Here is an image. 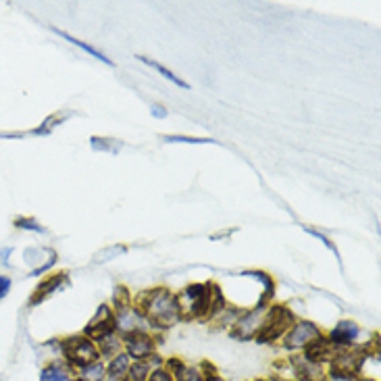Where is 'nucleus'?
Instances as JSON below:
<instances>
[{
	"instance_id": "obj_1",
	"label": "nucleus",
	"mask_w": 381,
	"mask_h": 381,
	"mask_svg": "<svg viewBox=\"0 0 381 381\" xmlns=\"http://www.w3.org/2000/svg\"><path fill=\"white\" fill-rule=\"evenodd\" d=\"M142 315L146 317V321H150L153 325H163V327H169L177 321V302H175V296L169 294L167 290H153L148 292L142 300Z\"/></svg>"
},
{
	"instance_id": "obj_2",
	"label": "nucleus",
	"mask_w": 381,
	"mask_h": 381,
	"mask_svg": "<svg viewBox=\"0 0 381 381\" xmlns=\"http://www.w3.org/2000/svg\"><path fill=\"white\" fill-rule=\"evenodd\" d=\"M177 315L184 319L202 317L211 311V288L208 286H190L175 296Z\"/></svg>"
},
{
	"instance_id": "obj_3",
	"label": "nucleus",
	"mask_w": 381,
	"mask_h": 381,
	"mask_svg": "<svg viewBox=\"0 0 381 381\" xmlns=\"http://www.w3.org/2000/svg\"><path fill=\"white\" fill-rule=\"evenodd\" d=\"M61 352L67 360V364L75 371L79 367H86L90 362L100 360V352L96 342L88 340L86 335L81 338H67L61 342Z\"/></svg>"
},
{
	"instance_id": "obj_4",
	"label": "nucleus",
	"mask_w": 381,
	"mask_h": 381,
	"mask_svg": "<svg viewBox=\"0 0 381 381\" xmlns=\"http://www.w3.org/2000/svg\"><path fill=\"white\" fill-rule=\"evenodd\" d=\"M292 321H294V315L284 309V306H275L271 311H267V317L263 321V327L259 329V333L254 335L257 342H273V340H280L286 335V331L292 327Z\"/></svg>"
},
{
	"instance_id": "obj_5",
	"label": "nucleus",
	"mask_w": 381,
	"mask_h": 381,
	"mask_svg": "<svg viewBox=\"0 0 381 381\" xmlns=\"http://www.w3.org/2000/svg\"><path fill=\"white\" fill-rule=\"evenodd\" d=\"M123 346H125L123 352L132 360H148L150 356H155V350H157L155 338L146 331H134L123 335Z\"/></svg>"
},
{
	"instance_id": "obj_6",
	"label": "nucleus",
	"mask_w": 381,
	"mask_h": 381,
	"mask_svg": "<svg viewBox=\"0 0 381 381\" xmlns=\"http://www.w3.org/2000/svg\"><path fill=\"white\" fill-rule=\"evenodd\" d=\"M321 335V329L311 323V321H298L294 323L286 335H284V348L286 350H302L306 348L313 340H317Z\"/></svg>"
},
{
	"instance_id": "obj_7",
	"label": "nucleus",
	"mask_w": 381,
	"mask_h": 381,
	"mask_svg": "<svg viewBox=\"0 0 381 381\" xmlns=\"http://www.w3.org/2000/svg\"><path fill=\"white\" fill-rule=\"evenodd\" d=\"M267 317V306L259 304L254 311L242 315L235 323H233V329H231V338L235 340H250L259 333V329L263 327V321Z\"/></svg>"
},
{
	"instance_id": "obj_8",
	"label": "nucleus",
	"mask_w": 381,
	"mask_h": 381,
	"mask_svg": "<svg viewBox=\"0 0 381 381\" xmlns=\"http://www.w3.org/2000/svg\"><path fill=\"white\" fill-rule=\"evenodd\" d=\"M115 333V317L110 315V309L106 304H102L96 313V317L90 321V325L86 327V338L92 342H100L108 335Z\"/></svg>"
},
{
	"instance_id": "obj_9",
	"label": "nucleus",
	"mask_w": 381,
	"mask_h": 381,
	"mask_svg": "<svg viewBox=\"0 0 381 381\" xmlns=\"http://www.w3.org/2000/svg\"><path fill=\"white\" fill-rule=\"evenodd\" d=\"M360 329L356 323L352 321H340L335 329H331V333L327 335V342L331 346H335L338 350H346L348 346H352L358 338Z\"/></svg>"
},
{
	"instance_id": "obj_10",
	"label": "nucleus",
	"mask_w": 381,
	"mask_h": 381,
	"mask_svg": "<svg viewBox=\"0 0 381 381\" xmlns=\"http://www.w3.org/2000/svg\"><path fill=\"white\" fill-rule=\"evenodd\" d=\"M165 369L171 373L173 381H204V375H202L200 369L190 367L179 358H169L165 362Z\"/></svg>"
},
{
	"instance_id": "obj_11",
	"label": "nucleus",
	"mask_w": 381,
	"mask_h": 381,
	"mask_svg": "<svg viewBox=\"0 0 381 381\" xmlns=\"http://www.w3.org/2000/svg\"><path fill=\"white\" fill-rule=\"evenodd\" d=\"M130 364H132V358L121 350L106 364V381H125L127 371H130Z\"/></svg>"
},
{
	"instance_id": "obj_12",
	"label": "nucleus",
	"mask_w": 381,
	"mask_h": 381,
	"mask_svg": "<svg viewBox=\"0 0 381 381\" xmlns=\"http://www.w3.org/2000/svg\"><path fill=\"white\" fill-rule=\"evenodd\" d=\"M40 381H75V377H73V369L69 364H65L61 360H52L42 369Z\"/></svg>"
},
{
	"instance_id": "obj_13",
	"label": "nucleus",
	"mask_w": 381,
	"mask_h": 381,
	"mask_svg": "<svg viewBox=\"0 0 381 381\" xmlns=\"http://www.w3.org/2000/svg\"><path fill=\"white\" fill-rule=\"evenodd\" d=\"M73 377H75V381H106V364L100 358L96 362H90L86 367L75 369Z\"/></svg>"
},
{
	"instance_id": "obj_14",
	"label": "nucleus",
	"mask_w": 381,
	"mask_h": 381,
	"mask_svg": "<svg viewBox=\"0 0 381 381\" xmlns=\"http://www.w3.org/2000/svg\"><path fill=\"white\" fill-rule=\"evenodd\" d=\"M63 284H67V277L65 275H55V277H50V280H46V282H42L38 288H36V294L32 296V304H38L40 300H44V298H48L52 292H57Z\"/></svg>"
},
{
	"instance_id": "obj_15",
	"label": "nucleus",
	"mask_w": 381,
	"mask_h": 381,
	"mask_svg": "<svg viewBox=\"0 0 381 381\" xmlns=\"http://www.w3.org/2000/svg\"><path fill=\"white\" fill-rule=\"evenodd\" d=\"M52 32H57V34H59L61 38H65V40H67L69 44H75V46H79V48H81L84 52H88L90 57H94V59H98V61L106 63L108 67H113V65H115V63H113V61H110L108 57H104V55H102L100 50H96L94 46H90V44H86V42H81V40H77V38H73V36H69V34L61 32V30H57V28H52Z\"/></svg>"
},
{
	"instance_id": "obj_16",
	"label": "nucleus",
	"mask_w": 381,
	"mask_h": 381,
	"mask_svg": "<svg viewBox=\"0 0 381 381\" xmlns=\"http://www.w3.org/2000/svg\"><path fill=\"white\" fill-rule=\"evenodd\" d=\"M150 373H153V367L148 360H132L125 381H148Z\"/></svg>"
},
{
	"instance_id": "obj_17",
	"label": "nucleus",
	"mask_w": 381,
	"mask_h": 381,
	"mask_svg": "<svg viewBox=\"0 0 381 381\" xmlns=\"http://www.w3.org/2000/svg\"><path fill=\"white\" fill-rule=\"evenodd\" d=\"M138 59H140L142 63H146L148 67H153V69H157V71H159V73H161V75H163L165 79H169L171 84H175V86H179L182 90H188V88H190V86H188V81H184V79H182L179 75H175L173 71H169V69H167L165 65H161L159 61H153V59H148V57H138Z\"/></svg>"
},
{
	"instance_id": "obj_18",
	"label": "nucleus",
	"mask_w": 381,
	"mask_h": 381,
	"mask_svg": "<svg viewBox=\"0 0 381 381\" xmlns=\"http://www.w3.org/2000/svg\"><path fill=\"white\" fill-rule=\"evenodd\" d=\"M98 352H100V358H113V356H117L119 352H121V346H123V340H119V338H115V335H108V338H104V340H100L98 344Z\"/></svg>"
},
{
	"instance_id": "obj_19",
	"label": "nucleus",
	"mask_w": 381,
	"mask_h": 381,
	"mask_svg": "<svg viewBox=\"0 0 381 381\" xmlns=\"http://www.w3.org/2000/svg\"><path fill=\"white\" fill-rule=\"evenodd\" d=\"M92 148L98 150V153H108V155H117L121 150V142H115V140H108V138H92L90 140Z\"/></svg>"
},
{
	"instance_id": "obj_20",
	"label": "nucleus",
	"mask_w": 381,
	"mask_h": 381,
	"mask_svg": "<svg viewBox=\"0 0 381 381\" xmlns=\"http://www.w3.org/2000/svg\"><path fill=\"white\" fill-rule=\"evenodd\" d=\"M123 252H125V246H110V248H106V250H100V252L96 254L94 263L98 265V263L110 261V259H115V254H123Z\"/></svg>"
},
{
	"instance_id": "obj_21",
	"label": "nucleus",
	"mask_w": 381,
	"mask_h": 381,
	"mask_svg": "<svg viewBox=\"0 0 381 381\" xmlns=\"http://www.w3.org/2000/svg\"><path fill=\"white\" fill-rule=\"evenodd\" d=\"M321 381H356V375L342 373V371H335V369H327Z\"/></svg>"
},
{
	"instance_id": "obj_22",
	"label": "nucleus",
	"mask_w": 381,
	"mask_h": 381,
	"mask_svg": "<svg viewBox=\"0 0 381 381\" xmlns=\"http://www.w3.org/2000/svg\"><path fill=\"white\" fill-rule=\"evenodd\" d=\"M15 225L17 227H21V229H30V231H38V233H44L46 229L38 223V221H34V219H26V217H19L17 221H15Z\"/></svg>"
},
{
	"instance_id": "obj_23",
	"label": "nucleus",
	"mask_w": 381,
	"mask_h": 381,
	"mask_svg": "<svg viewBox=\"0 0 381 381\" xmlns=\"http://www.w3.org/2000/svg\"><path fill=\"white\" fill-rule=\"evenodd\" d=\"M165 142H186V144H206L213 140H204V138H188V136H165Z\"/></svg>"
},
{
	"instance_id": "obj_24",
	"label": "nucleus",
	"mask_w": 381,
	"mask_h": 381,
	"mask_svg": "<svg viewBox=\"0 0 381 381\" xmlns=\"http://www.w3.org/2000/svg\"><path fill=\"white\" fill-rule=\"evenodd\" d=\"M148 381H173V377H171V373H169L165 367H159V369H155V371L150 373Z\"/></svg>"
},
{
	"instance_id": "obj_25",
	"label": "nucleus",
	"mask_w": 381,
	"mask_h": 381,
	"mask_svg": "<svg viewBox=\"0 0 381 381\" xmlns=\"http://www.w3.org/2000/svg\"><path fill=\"white\" fill-rule=\"evenodd\" d=\"M9 292H11V280L5 277V275H0V300H3Z\"/></svg>"
},
{
	"instance_id": "obj_26",
	"label": "nucleus",
	"mask_w": 381,
	"mask_h": 381,
	"mask_svg": "<svg viewBox=\"0 0 381 381\" xmlns=\"http://www.w3.org/2000/svg\"><path fill=\"white\" fill-rule=\"evenodd\" d=\"M309 233H313L315 237H319V240H321V242H323V244H325V246H327V248H329V250H331V252L335 254V257H338V250H335V246H333V244H331V242H329V240H327L325 235H321V233H317V231H313V229H311Z\"/></svg>"
},
{
	"instance_id": "obj_27",
	"label": "nucleus",
	"mask_w": 381,
	"mask_h": 381,
	"mask_svg": "<svg viewBox=\"0 0 381 381\" xmlns=\"http://www.w3.org/2000/svg\"><path fill=\"white\" fill-rule=\"evenodd\" d=\"M150 113H153V117H157V119H165V117H167V108H163L161 104H153Z\"/></svg>"
},
{
	"instance_id": "obj_28",
	"label": "nucleus",
	"mask_w": 381,
	"mask_h": 381,
	"mask_svg": "<svg viewBox=\"0 0 381 381\" xmlns=\"http://www.w3.org/2000/svg\"><path fill=\"white\" fill-rule=\"evenodd\" d=\"M204 375V381H223L217 373H215V369L213 367H208V371L206 373H202Z\"/></svg>"
},
{
	"instance_id": "obj_29",
	"label": "nucleus",
	"mask_w": 381,
	"mask_h": 381,
	"mask_svg": "<svg viewBox=\"0 0 381 381\" xmlns=\"http://www.w3.org/2000/svg\"><path fill=\"white\" fill-rule=\"evenodd\" d=\"M11 252H13V248H3V250H0V263L9 265V259L7 257H11Z\"/></svg>"
},
{
	"instance_id": "obj_30",
	"label": "nucleus",
	"mask_w": 381,
	"mask_h": 381,
	"mask_svg": "<svg viewBox=\"0 0 381 381\" xmlns=\"http://www.w3.org/2000/svg\"><path fill=\"white\" fill-rule=\"evenodd\" d=\"M257 381H284L280 377H263V379H257Z\"/></svg>"
},
{
	"instance_id": "obj_31",
	"label": "nucleus",
	"mask_w": 381,
	"mask_h": 381,
	"mask_svg": "<svg viewBox=\"0 0 381 381\" xmlns=\"http://www.w3.org/2000/svg\"><path fill=\"white\" fill-rule=\"evenodd\" d=\"M356 381H377V379H373V377H356Z\"/></svg>"
}]
</instances>
